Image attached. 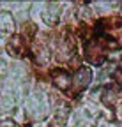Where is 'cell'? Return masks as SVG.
<instances>
[{"label":"cell","instance_id":"5b68a950","mask_svg":"<svg viewBox=\"0 0 122 127\" xmlns=\"http://www.w3.org/2000/svg\"><path fill=\"white\" fill-rule=\"evenodd\" d=\"M14 30V20L9 12H0V32L2 34H11Z\"/></svg>","mask_w":122,"mask_h":127},{"label":"cell","instance_id":"6da1fadb","mask_svg":"<svg viewBox=\"0 0 122 127\" xmlns=\"http://www.w3.org/2000/svg\"><path fill=\"white\" fill-rule=\"evenodd\" d=\"M99 42L106 48H120L122 46V18H108L97 23Z\"/></svg>","mask_w":122,"mask_h":127},{"label":"cell","instance_id":"7a4b0ae2","mask_svg":"<svg viewBox=\"0 0 122 127\" xmlns=\"http://www.w3.org/2000/svg\"><path fill=\"white\" fill-rule=\"evenodd\" d=\"M53 83H55V87H57L58 90H62V92L69 90L71 74H69L67 71H64V69H57V71L53 72Z\"/></svg>","mask_w":122,"mask_h":127},{"label":"cell","instance_id":"3957f363","mask_svg":"<svg viewBox=\"0 0 122 127\" xmlns=\"http://www.w3.org/2000/svg\"><path fill=\"white\" fill-rule=\"evenodd\" d=\"M90 78H92V74H90V69H87V67H81L78 72H76V76H74L76 90H81V88H85V87L90 83Z\"/></svg>","mask_w":122,"mask_h":127},{"label":"cell","instance_id":"277c9868","mask_svg":"<svg viewBox=\"0 0 122 127\" xmlns=\"http://www.w3.org/2000/svg\"><path fill=\"white\" fill-rule=\"evenodd\" d=\"M7 50H9L11 55L20 57V55L23 53V50H25V41H23V37H21V35H14L12 41L7 44Z\"/></svg>","mask_w":122,"mask_h":127},{"label":"cell","instance_id":"8992f818","mask_svg":"<svg viewBox=\"0 0 122 127\" xmlns=\"http://www.w3.org/2000/svg\"><path fill=\"white\" fill-rule=\"evenodd\" d=\"M113 78H115V81H117V85H119V87H122V67H119V69L115 71Z\"/></svg>","mask_w":122,"mask_h":127}]
</instances>
